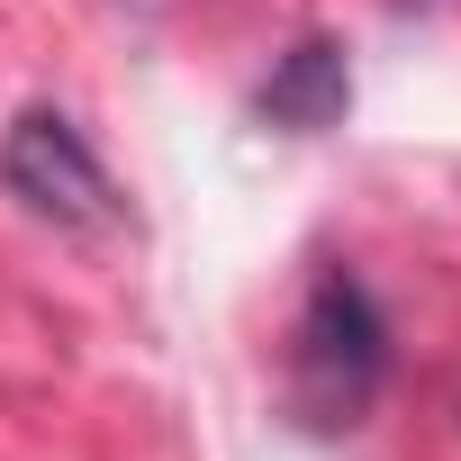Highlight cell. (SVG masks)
<instances>
[{
	"instance_id": "7a4b0ae2",
	"label": "cell",
	"mask_w": 461,
	"mask_h": 461,
	"mask_svg": "<svg viewBox=\"0 0 461 461\" xmlns=\"http://www.w3.org/2000/svg\"><path fill=\"white\" fill-rule=\"evenodd\" d=\"M0 181H10V199H28L46 226H64V236L118 226V181H109V163L91 154V136L64 109H28L10 136H0Z\"/></svg>"
},
{
	"instance_id": "277c9868",
	"label": "cell",
	"mask_w": 461,
	"mask_h": 461,
	"mask_svg": "<svg viewBox=\"0 0 461 461\" xmlns=\"http://www.w3.org/2000/svg\"><path fill=\"white\" fill-rule=\"evenodd\" d=\"M398 10H434V0H398Z\"/></svg>"
},
{
	"instance_id": "3957f363",
	"label": "cell",
	"mask_w": 461,
	"mask_h": 461,
	"mask_svg": "<svg viewBox=\"0 0 461 461\" xmlns=\"http://www.w3.org/2000/svg\"><path fill=\"white\" fill-rule=\"evenodd\" d=\"M254 109H263L272 127H290V136H326V127H344V109H353L344 46H335V37H299V46L263 73Z\"/></svg>"
},
{
	"instance_id": "6da1fadb",
	"label": "cell",
	"mask_w": 461,
	"mask_h": 461,
	"mask_svg": "<svg viewBox=\"0 0 461 461\" xmlns=\"http://www.w3.org/2000/svg\"><path fill=\"white\" fill-rule=\"evenodd\" d=\"M380 380H389V317L344 263H326L290 335V416L308 434H353Z\"/></svg>"
}]
</instances>
